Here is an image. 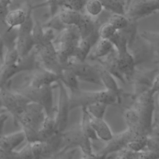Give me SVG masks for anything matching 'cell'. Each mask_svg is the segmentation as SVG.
<instances>
[{"instance_id": "obj_49", "label": "cell", "mask_w": 159, "mask_h": 159, "mask_svg": "<svg viewBox=\"0 0 159 159\" xmlns=\"http://www.w3.org/2000/svg\"><path fill=\"white\" fill-rule=\"evenodd\" d=\"M8 11L2 8L0 4V21H4V17Z\"/></svg>"}, {"instance_id": "obj_19", "label": "cell", "mask_w": 159, "mask_h": 159, "mask_svg": "<svg viewBox=\"0 0 159 159\" xmlns=\"http://www.w3.org/2000/svg\"><path fill=\"white\" fill-rule=\"evenodd\" d=\"M114 49L113 44L109 39H99L93 47L88 58L99 60L109 55Z\"/></svg>"}, {"instance_id": "obj_41", "label": "cell", "mask_w": 159, "mask_h": 159, "mask_svg": "<svg viewBox=\"0 0 159 159\" xmlns=\"http://www.w3.org/2000/svg\"><path fill=\"white\" fill-rule=\"evenodd\" d=\"M31 6L33 10L34 9L42 7L45 6L48 7L49 9V14L50 17L55 15L59 10V7L57 4V0H45L44 2L42 3H40L34 6L31 5Z\"/></svg>"}, {"instance_id": "obj_51", "label": "cell", "mask_w": 159, "mask_h": 159, "mask_svg": "<svg viewBox=\"0 0 159 159\" xmlns=\"http://www.w3.org/2000/svg\"><path fill=\"white\" fill-rule=\"evenodd\" d=\"M2 104H1V101H0V115L2 113Z\"/></svg>"}, {"instance_id": "obj_7", "label": "cell", "mask_w": 159, "mask_h": 159, "mask_svg": "<svg viewBox=\"0 0 159 159\" xmlns=\"http://www.w3.org/2000/svg\"><path fill=\"white\" fill-rule=\"evenodd\" d=\"M61 134L62 143L61 149L58 152L60 155H62L70 148L75 147H80L83 155L93 153L91 142V140L83 134L80 125L74 127L68 130H65Z\"/></svg>"}, {"instance_id": "obj_25", "label": "cell", "mask_w": 159, "mask_h": 159, "mask_svg": "<svg viewBox=\"0 0 159 159\" xmlns=\"http://www.w3.org/2000/svg\"><path fill=\"white\" fill-rule=\"evenodd\" d=\"M57 14L61 22L66 26H76L82 16L81 12L64 7H61V9L58 10Z\"/></svg>"}, {"instance_id": "obj_31", "label": "cell", "mask_w": 159, "mask_h": 159, "mask_svg": "<svg viewBox=\"0 0 159 159\" xmlns=\"http://www.w3.org/2000/svg\"><path fill=\"white\" fill-rule=\"evenodd\" d=\"M93 47L87 39H81L77 45V49L75 58L77 60L84 61L88 58Z\"/></svg>"}, {"instance_id": "obj_20", "label": "cell", "mask_w": 159, "mask_h": 159, "mask_svg": "<svg viewBox=\"0 0 159 159\" xmlns=\"http://www.w3.org/2000/svg\"><path fill=\"white\" fill-rule=\"evenodd\" d=\"M27 12L22 8L9 10L5 17L4 22L11 29H18L25 22Z\"/></svg>"}, {"instance_id": "obj_28", "label": "cell", "mask_w": 159, "mask_h": 159, "mask_svg": "<svg viewBox=\"0 0 159 159\" xmlns=\"http://www.w3.org/2000/svg\"><path fill=\"white\" fill-rule=\"evenodd\" d=\"M104 9L112 12L125 15L127 0H99Z\"/></svg>"}, {"instance_id": "obj_56", "label": "cell", "mask_w": 159, "mask_h": 159, "mask_svg": "<svg viewBox=\"0 0 159 159\" xmlns=\"http://www.w3.org/2000/svg\"><path fill=\"white\" fill-rule=\"evenodd\" d=\"M127 1H128V0H127Z\"/></svg>"}, {"instance_id": "obj_16", "label": "cell", "mask_w": 159, "mask_h": 159, "mask_svg": "<svg viewBox=\"0 0 159 159\" xmlns=\"http://www.w3.org/2000/svg\"><path fill=\"white\" fill-rule=\"evenodd\" d=\"M117 63L120 72L124 78H129L133 75L136 63L129 51L121 55L117 53Z\"/></svg>"}, {"instance_id": "obj_2", "label": "cell", "mask_w": 159, "mask_h": 159, "mask_svg": "<svg viewBox=\"0 0 159 159\" xmlns=\"http://www.w3.org/2000/svg\"><path fill=\"white\" fill-rule=\"evenodd\" d=\"M118 96L108 90L99 91H88L80 89L71 91L69 95L70 108L73 110L77 107H84L96 102H103L111 105L117 101Z\"/></svg>"}, {"instance_id": "obj_10", "label": "cell", "mask_w": 159, "mask_h": 159, "mask_svg": "<svg viewBox=\"0 0 159 159\" xmlns=\"http://www.w3.org/2000/svg\"><path fill=\"white\" fill-rule=\"evenodd\" d=\"M64 68L70 70L79 80L102 85L96 66L91 65L86 61H81L72 57L63 66Z\"/></svg>"}, {"instance_id": "obj_14", "label": "cell", "mask_w": 159, "mask_h": 159, "mask_svg": "<svg viewBox=\"0 0 159 159\" xmlns=\"http://www.w3.org/2000/svg\"><path fill=\"white\" fill-rule=\"evenodd\" d=\"M136 135L129 129H127L122 133L116 135H113L111 140L107 142V145L102 149L99 153H105L109 155L114 152H119L121 149L126 147L127 143L134 137Z\"/></svg>"}, {"instance_id": "obj_24", "label": "cell", "mask_w": 159, "mask_h": 159, "mask_svg": "<svg viewBox=\"0 0 159 159\" xmlns=\"http://www.w3.org/2000/svg\"><path fill=\"white\" fill-rule=\"evenodd\" d=\"M124 116L128 129L134 132L136 135H146L141 128L139 116L135 109H127L124 112Z\"/></svg>"}, {"instance_id": "obj_3", "label": "cell", "mask_w": 159, "mask_h": 159, "mask_svg": "<svg viewBox=\"0 0 159 159\" xmlns=\"http://www.w3.org/2000/svg\"><path fill=\"white\" fill-rule=\"evenodd\" d=\"M53 85L33 88L22 84L14 88L30 102L40 105L47 116H54L55 113V107L53 106Z\"/></svg>"}, {"instance_id": "obj_40", "label": "cell", "mask_w": 159, "mask_h": 159, "mask_svg": "<svg viewBox=\"0 0 159 159\" xmlns=\"http://www.w3.org/2000/svg\"><path fill=\"white\" fill-rule=\"evenodd\" d=\"M116 31L117 30L109 22H104L99 27V37L102 39H109Z\"/></svg>"}, {"instance_id": "obj_34", "label": "cell", "mask_w": 159, "mask_h": 159, "mask_svg": "<svg viewBox=\"0 0 159 159\" xmlns=\"http://www.w3.org/2000/svg\"><path fill=\"white\" fill-rule=\"evenodd\" d=\"M139 34L149 42L153 52L159 55V32L143 30Z\"/></svg>"}, {"instance_id": "obj_11", "label": "cell", "mask_w": 159, "mask_h": 159, "mask_svg": "<svg viewBox=\"0 0 159 159\" xmlns=\"http://www.w3.org/2000/svg\"><path fill=\"white\" fill-rule=\"evenodd\" d=\"M153 95L149 91L143 93L139 98L137 102V108L140 124L143 132L148 135L152 128V115L154 109Z\"/></svg>"}, {"instance_id": "obj_43", "label": "cell", "mask_w": 159, "mask_h": 159, "mask_svg": "<svg viewBox=\"0 0 159 159\" xmlns=\"http://www.w3.org/2000/svg\"><path fill=\"white\" fill-rule=\"evenodd\" d=\"M137 159H159V151L157 150H142L139 153Z\"/></svg>"}, {"instance_id": "obj_39", "label": "cell", "mask_w": 159, "mask_h": 159, "mask_svg": "<svg viewBox=\"0 0 159 159\" xmlns=\"http://www.w3.org/2000/svg\"><path fill=\"white\" fill-rule=\"evenodd\" d=\"M19 57L20 56L16 47L6 48L4 52L2 64L11 65L15 63L18 60Z\"/></svg>"}, {"instance_id": "obj_37", "label": "cell", "mask_w": 159, "mask_h": 159, "mask_svg": "<svg viewBox=\"0 0 159 159\" xmlns=\"http://www.w3.org/2000/svg\"><path fill=\"white\" fill-rule=\"evenodd\" d=\"M108 105L103 102H96L86 107L89 114L94 117L103 119Z\"/></svg>"}, {"instance_id": "obj_42", "label": "cell", "mask_w": 159, "mask_h": 159, "mask_svg": "<svg viewBox=\"0 0 159 159\" xmlns=\"http://www.w3.org/2000/svg\"><path fill=\"white\" fill-rule=\"evenodd\" d=\"M139 153L125 147L118 152V158L120 159H137Z\"/></svg>"}, {"instance_id": "obj_12", "label": "cell", "mask_w": 159, "mask_h": 159, "mask_svg": "<svg viewBox=\"0 0 159 159\" xmlns=\"http://www.w3.org/2000/svg\"><path fill=\"white\" fill-rule=\"evenodd\" d=\"M60 80V76L42 67H38L25 76L22 84L33 88L53 85Z\"/></svg>"}, {"instance_id": "obj_1", "label": "cell", "mask_w": 159, "mask_h": 159, "mask_svg": "<svg viewBox=\"0 0 159 159\" xmlns=\"http://www.w3.org/2000/svg\"><path fill=\"white\" fill-rule=\"evenodd\" d=\"M46 116L43 108L30 102L17 119V125L22 127L27 142L38 141V133Z\"/></svg>"}, {"instance_id": "obj_13", "label": "cell", "mask_w": 159, "mask_h": 159, "mask_svg": "<svg viewBox=\"0 0 159 159\" xmlns=\"http://www.w3.org/2000/svg\"><path fill=\"white\" fill-rule=\"evenodd\" d=\"M25 140L22 130L0 135V158L11 153ZM26 141V140H25Z\"/></svg>"}, {"instance_id": "obj_32", "label": "cell", "mask_w": 159, "mask_h": 159, "mask_svg": "<svg viewBox=\"0 0 159 159\" xmlns=\"http://www.w3.org/2000/svg\"><path fill=\"white\" fill-rule=\"evenodd\" d=\"M149 140L147 135H138L134 137L127 145L126 147L136 152H140L148 145Z\"/></svg>"}, {"instance_id": "obj_53", "label": "cell", "mask_w": 159, "mask_h": 159, "mask_svg": "<svg viewBox=\"0 0 159 159\" xmlns=\"http://www.w3.org/2000/svg\"><path fill=\"white\" fill-rule=\"evenodd\" d=\"M158 102H159V96H158Z\"/></svg>"}, {"instance_id": "obj_44", "label": "cell", "mask_w": 159, "mask_h": 159, "mask_svg": "<svg viewBox=\"0 0 159 159\" xmlns=\"http://www.w3.org/2000/svg\"><path fill=\"white\" fill-rule=\"evenodd\" d=\"M107 157V155L105 153H98V154L92 153L91 155H83L81 159H106Z\"/></svg>"}, {"instance_id": "obj_26", "label": "cell", "mask_w": 159, "mask_h": 159, "mask_svg": "<svg viewBox=\"0 0 159 159\" xmlns=\"http://www.w3.org/2000/svg\"><path fill=\"white\" fill-rule=\"evenodd\" d=\"M81 112V120L80 125L81 132L91 140H99L93 128L90 120V117L86 107H82Z\"/></svg>"}, {"instance_id": "obj_6", "label": "cell", "mask_w": 159, "mask_h": 159, "mask_svg": "<svg viewBox=\"0 0 159 159\" xmlns=\"http://www.w3.org/2000/svg\"><path fill=\"white\" fill-rule=\"evenodd\" d=\"M0 101L2 108L11 115L16 125L18 117L30 102L26 97L14 89L8 88L7 86L0 89Z\"/></svg>"}, {"instance_id": "obj_4", "label": "cell", "mask_w": 159, "mask_h": 159, "mask_svg": "<svg viewBox=\"0 0 159 159\" xmlns=\"http://www.w3.org/2000/svg\"><path fill=\"white\" fill-rule=\"evenodd\" d=\"M39 67L36 53L34 49L28 55L20 57L11 65L2 64L0 66V82L1 87L7 86L12 78L22 72H30Z\"/></svg>"}, {"instance_id": "obj_45", "label": "cell", "mask_w": 159, "mask_h": 159, "mask_svg": "<svg viewBox=\"0 0 159 159\" xmlns=\"http://www.w3.org/2000/svg\"><path fill=\"white\" fill-rule=\"evenodd\" d=\"M150 94L152 95H154L156 93L159 92V75H158L157 76V77L155 78L151 89L149 90Z\"/></svg>"}, {"instance_id": "obj_50", "label": "cell", "mask_w": 159, "mask_h": 159, "mask_svg": "<svg viewBox=\"0 0 159 159\" xmlns=\"http://www.w3.org/2000/svg\"><path fill=\"white\" fill-rule=\"evenodd\" d=\"M59 156H60V155L58 153H57V154L54 155H53V156H52L50 157H48V158H46V159H58V157Z\"/></svg>"}, {"instance_id": "obj_23", "label": "cell", "mask_w": 159, "mask_h": 159, "mask_svg": "<svg viewBox=\"0 0 159 159\" xmlns=\"http://www.w3.org/2000/svg\"><path fill=\"white\" fill-rule=\"evenodd\" d=\"M97 25L96 20L89 15L82 14L81 17L77 24L81 39L88 38L94 30Z\"/></svg>"}, {"instance_id": "obj_18", "label": "cell", "mask_w": 159, "mask_h": 159, "mask_svg": "<svg viewBox=\"0 0 159 159\" xmlns=\"http://www.w3.org/2000/svg\"><path fill=\"white\" fill-rule=\"evenodd\" d=\"M35 43L32 34L17 33L16 47L20 57H24L30 53L35 48Z\"/></svg>"}, {"instance_id": "obj_8", "label": "cell", "mask_w": 159, "mask_h": 159, "mask_svg": "<svg viewBox=\"0 0 159 159\" xmlns=\"http://www.w3.org/2000/svg\"><path fill=\"white\" fill-rule=\"evenodd\" d=\"M57 83L58 84L59 93L57 106L55 107V119L57 132L62 133L66 129L69 114L71 110L70 108L69 94L67 93L66 86L60 80Z\"/></svg>"}, {"instance_id": "obj_21", "label": "cell", "mask_w": 159, "mask_h": 159, "mask_svg": "<svg viewBox=\"0 0 159 159\" xmlns=\"http://www.w3.org/2000/svg\"><path fill=\"white\" fill-rule=\"evenodd\" d=\"M57 132L55 115L52 116H46L38 133V141H44Z\"/></svg>"}, {"instance_id": "obj_17", "label": "cell", "mask_w": 159, "mask_h": 159, "mask_svg": "<svg viewBox=\"0 0 159 159\" xmlns=\"http://www.w3.org/2000/svg\"><path fill=\"white\" fill-rule=\"evenodd\" d=\"M89 117L91 125L98 139L105 142H109L111 140L114 135L109 126L104 120L101 118L94 117L90 115Z\"/></svg>"}, {"instance_id": "obj_54", "label": "cell", "mask_w": 159, "mask_h": 159, "mask_svg": "<svg viewBox=\"0 0 159 159\" xmlns=\"http://www.w3.org/2000/svg\"><path fill=\"white\" fill-rule=\"evenodd\" d=\"M117 159H120V158H118V157H117Z\"/></svg>"}, {"instance_id": "obj_47", "label": "cell", "mask_w": 159, "mask_h": 159, "mask_svg": "<svg viewBox=\"0 0 159 159\" xmlns=\"http://www.w3.org/2000/svg\"><path fill=\"white\" fill-rule=\"evenodd\" d=\"M4 48H5L4 42L2 37L0 35V60L1 61H2L3 60V57L4 55Z\"/></svg>"}, {"instance_id": "obj_9", "label": "cell", "mask_w": 159, "mask_h": 159, "mask_svg": "<svg viewBox=\"0 0 159 159\" xmlns=\"http://www.w3.org/2000/svg\"><path fill=\"white\" fill-rule=\"evenodd\" d=\"M159 11V0H128L125 16L129 20L139 19Z\"/></svg>"}, {"instance_id": "obj_55", "label": "cell", "mask_w": 159, "mask_h": 159, "mask_svg": "<svg viewBox=\"0 0 159 159\" xmlns=\"http://www.w3.org/2000/svg\"><path fill=\"white\" fill-rule=\"evenodd\" d=\"M58 159H60V158H58Z\"/></svg>"}, {"instance_id": "obj_27", "label": "cell", "mask_w": 159, "mask_h": 159, "mask_svg": "<svg viewBox=\"0 0 159 159\" xmlns=\"http://www.w3.org/2000/svg\"><path fill=\"white\" fill-rule=\"evenodd\" d=\"M63 84L70 89V91L79 89V79L70 70L64 68L60 80Z\"/></svg>"}, {"instance_id": "obj_36", "label": "cell", "mask_w": 159, "mask_h": 159, "mask_svg": "<svg viewBox=\"0 0 159 159\" xmlns=\"http://www.w3.org/2000/svg\"><path fill=\"white\" fill-rule=\"evenodd\" d=\"M84 8L88 15L94 17L98 16L104 9L99 0H87Z\"/></svg>"}, {"instance_id": "obj_38", "label": "cell", "mask_w": 159, "mask_h": 159, "mask_svg": "<svg viewBox=\"0 0 159 159\" xmlns=\"http://www.w3.org/2000/svg\"><path fill=\"white\" fill-rule=\"evenodd\" d=\"M42 27L44 29H51L55 31H58L59 32L66 26L61 22L57 14H56L55 15L50 17V18L47 22L43 24Z\"/></svg>"}, {"instance_id": "obj_46", "label": "cell", "mask_w": 159, "mask_h": 159, "mask_svg": "<svg viewBox=\"0 0 159 159\" xmlns=\"http://www.w3.org/2000/svg\"><path fill=\"white\" fill-rule=\"evenodd\" d=\"M8 119V115L5 113H2L0 115V135L2 134L4 125Z\"/></svg>"}, {"instance_id": "obj_52", "label": "cell", "mask_w": 159, "mask_h": 159, "mask_svg": "<svg viewBox=\"0 0 159 159\" xmlns=\"http://www.w3.org/2000/svg\"><path fill=\"white\" fill-rule=\"evenodd\" d=\"M1 88H2V87H1V82H0V89H1Z\"/></svg>"}, {"instance_id": "obj_5", "label": "cell", "mask_w": 159, "mask_h": 159, "mask_svg": "<svg viewBox=\"0 0 159 159\" xmlns=\"http://www.w3.org/2000/svg\"><path fill=\"white\" fill-rule=\"evenodd\" d=\"M34 50L39 66L56 73L60 77L63 66L58 58L53 41L43 39L42 41L35 47Z\"/></svg>"}, {"instance_id": "obj_48", "label": "cell", "mask_w": 159, "mask_h": 159, "mask_svg": "<svg viewBox=\"0 0 159 159\" xmlns=\"http://www.w3.org/2000/svg\"><path fill=\"white\" fill-rule=\"evenodd\" d=\"M12 0H0V4L2 8L8 11L9 7L11 5Z\"/></svg>"}, {"instance_id": "obj_30", "label": "cell", "mask_w": 159, "mask_h": 159, "mask_svg": "<svg viewBox=\"0 0 159 159\" xmlns=\"http://www.w3.org/2000/svg\"><path fill=\"white\" fill-rule=\"evenodd\" d=\"M119 30L122 33L126 39L127 47L129 48L134 42L139 34L137 21L129 20L128 24L126 25V27Z\"/></svg>"}, {"instance_id": "obj_33", "label": "cell", "mask_w": 159, "mask_h": 159, "mask_svg": "<svg viewBox=\"0 0 159 159\" xmlns=\"http://www.w3.org/2000/svg\"><path fill=\"white\" fill-rule=\"evenodd\" d=\"M107 22L111 24L117 30L124 29L128 24L129 19L123 14L111 13L107 19Z\"/></svg>"}, {"instance_id": "obj_29", "label": "cell", "mask_w": 159, "mask_h": 159, "mask_svg": "<svg viewBox=\"0 0 159 159\" xmlns=\"http://www.w3.org/2000/svg\"><path fill=\"white\" fill-rule=\"evenodd\" d=\"M109 40L113 44L117 55H121L129 51L127 40L120 30H117Z\"/></svg>"}, {"instance_id": "obj_22", "label": "cell", "mask_w": 159, "mask_h": 159, "mask_svg": "<svg viewBox=\"0 0 159 159\" xmlns=\"http://www.w3.org/2000/svg\"><path fill=\"white\" fill-rule=\"evenodd\" d=\"M81 36L78 27L76 25H68L58 32L53 40V43L63 42H79Z\"/></svg>"}, {"instance_id": "obj_35", "label": "cell", "mask_w": 159, "mask_h": 159, "mask_svg": "<svg viewBox=\"0 0 159 159\" xmlns=\"http://www.w3.org/2000/svg\"><path fill=\"white\" fill-rule=\"evenodd\" d=\"M59 8L64 7L81 12L84 8L86 0H57Z\"/></svg>"}, {"instance_id": "obj_15", "label": "cell", "mask_w": 159, "mask_h": 159, "mask_svg": "<svg viewBox=\"0 0 159 159\" xmlns=\"http://www.w3.org/2000/svg\"><path fill=\"white\" fill-rule=\"evenodd\" d=\"M96 68L102 85H104L106 90L113 92L118 97L120 93V88L115 80V77L110 73L101 64L96 65Z\"/></svg>"}]
</instances>
